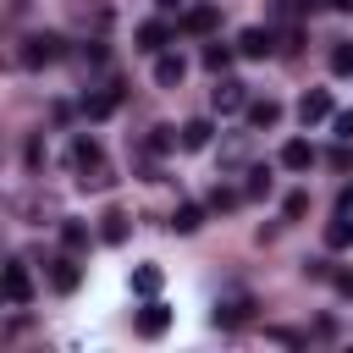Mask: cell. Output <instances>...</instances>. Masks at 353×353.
Masks as SVG:
<instances>
[{"label":"cell","instance_id":"16","mask_svg":"<svg viewBox=\"0 0 353 353\" xmlns=\"http://www.w3.org/2000/svg\"><path fill=\"white\" fill-rule=\"evenodd\" d=\"M99 160H105V154H99L94 138H77V143H72V165H77V171H88V165H99Z\"/></svg>","mask_w":353,"mask_h":353},{"label":"cell","instance_id":"10","mask_svg":"<svg viewBox=\"0 0 353 353\" xmlns=\"http://www.w3.org/2000/svg\"><path fill=\"white\" fill-rule=\"evenodd\" d=\"M215 22H221L215 6H188V11H182V33H210Z\"/></svg>","mask_w":353,"mask_h":353},{"label":"cell","instance_id":"14","mask_svg":"<svg viewBox=\"0 0 353 353\" xmlns=\"http://www.w3.org/2000/svg\"><path fill=\"white\" fill-rule=\"evenodd\" d=\"M248 121H254V127H276V121H281V105H276V99H248Z\"/></svg>","mask_w":353,"mask_h":353},{"label":"cell","instance_id":"2","mask_svg":"<svg viewBox=\"0 0 353 353\" xmlns=\"http://www.w3.org/2000/svg\"><path fill=\"white\" fill-rule=\"evenodd\" d=\"M210 105H215L221 116H232V110H248V88H243L237 77H221V83L210 88Z\"/></svg>","mask_w":353,"mask_h":353},{"label":"cell","instance_id":"25","mask_svg":"<svg viewBox=\"0 0 353 353\" xmlns=\"http://www.w3.org/2000/svg\"><path fill=\"white\" fill-rule=\"evenodd\" d=\"M325 160H331V165H336V171H353V149H347V138H342V143H336V149H331V154H325Z\"/></svg>","mask_w":353,"mask_h":353},{"label":"cell","instance_id":"11","mask_svg":"<svg viewBox=\"0 0 353 353\" xmlns=\"http://www.w3.org/2000/svg\"><path fill=\"white\" fill-rule=\"evenodd\" d=\"M165 39H171V28H165L160 17L138 28V50H143V55H160V50H165Z\"/></svg>","mask_w":353,"mask_h":353},{"label":"cell","instance_id":"3","mask_svg":"<svg viewBox=\"0 0 353 353\" xmlns=\"http://www.w3.org/2000/svg\"><path fill=\"white\" fill-rule=\"evenodd\" d=\"M248 314H254V298H248V292H226V298H215V325L232 331V325H243Z\"/></svg>","mask_w":353,"mask_h":353},{"label":"cell","instance_id":"27","mask_svg":"<svg viewBox=\"0 0 353 353\" xmlns=\"http://www.w3.org/2000/svg\"><path fill=\"white\" fill-rule=\"evenodd\" d=\"M171 143H176V132H171V127H154V138H149V149H160V154H165Z\"/></svg>","mask_w":353,"mask_h":353},{"label":"cell","instance_id":"13","mask_svg":"<svg viewBox=\"0 0 353 353\" xmlns=\"http://www.w3.org/2000/svg\"><path fill=\"white\" fill-rule=\"evenodd\" d=\"M281 165H287V171H309V165H314V149H309L303 138H292V143H281Z\"/></svg>","mask_w":353,"mask_h":353},{"label":"cell","instance_id":"32","mask_svg":"<svg viewBox=\"0 0 353 353\" xmlns=\"http://www.w3.org/2000/svg\"><path fill=\"white\" fill-rule=\"evenodd\" d=\"M336 210H342V215H353V182H347V188L336 193Z\"/></svg>","mask_w":353,"mask_h":353},{"label":"cell","instance_id":"17","mask_svg":"<svg viewBox=\"0 0 353 353\" xmlns=\"http://www.w3.org/2000/svg\"><path fill=\"white\" fill-rule=\"evenodd\" d=\"M132 292L154 298V292H160V270H154V265H138V270H132Z\"/></svg>","mask_w":353,"mask_h":353},{"label":"cell","instance_id":"1","mask_svg":"<svg viewBox=\"0 0 353 353\" xmlns=\"http://www.w3.org/2000/svg\"><path fill=\"white\" fill-rule=\"evenodd\" d=\"M61 55H66V39H61V33H28L22 50H17L22 66H55Z\"/></svg>","mask_w":353,"mask_h":353},{"label":"cell","instance_id":"12","mask_svg":"<svg viewBox=\"0 0 353 353\" xmlns=\"http://www.w3.org/2000/svg\"><path fill=\"white\" fill-rule=\"evenodd\" d=\"M182 72H188V61H182V55H154V83H160V88H176V83H182Z\"/></svg>","mask_w":353,"mask_h":353},{"label":"cell","instance_id":"28","mask_svg":"<svg viewBox=\"0 0 353 353\" xmlns=\"http://www.w3.org/2000/svg\"><path fill=\"white\" fill-rule=\"evenodd\" d=\"M232 204H237L232 188H215V193H210V210H232Z\"/></svg>","mask_w":353,"mask_h":353},{"label":"cell","instance_id":"22","mask_svg":"<svg viewBox=\"0 0 353 353\" xmlns=\"http://www.w3.org/2000/svg\"><path fill=\"white\" fill-rule=\"evenodd\" d=\"M325 243H331V248H347V243H353V221H331V226H325Z\"/></svg>","mask_w":353,"mask_h":353},{"label":"cell","instance_id":"29","mask_svg":"<svg viewBox=\"0 0 353 353\" xmlns=\"http://www.w3.org/2000/svg\"><path fill=\"white\" fill-rule=\"evenodd\" d=\"M248 193H254V199L270 193V176H265V171H248Z\"/></svg>","mask_w":353,"mask_h":353},{"label":"cell","instance_id":"35","mask_svg":"<svg viewBox=\"0 0 353 353\" xmlns=\"http://www.w3.org/2000/svg\"><path fill=\"white\" fill-rule=\"evenodd\" d=\"M160 6H165V11H176V6H182V0H160Z\"/></svg>","mask_w":353,"mask_h":353},{"label":"cell","instance_id":"26","mask_svg":"<svg viewBox=\"0 0 353 353\" xmlns=\"http://www.w3.org/2000/svg\"><path fill=\"white\" fill-rule=\"evenodd\" d=\"M281 210H287V221H298V215L309 210V193H287V204H281Z\"/></svg>","mask_w":353,"mask_h":353},{"label":"cell","instance_id":"21","mask_svg":"<svg viewBox=\"0 0 353 353\" xmlns=\"http://www.w3.org/2000/svg\"><path fill=\"white\" fill-rule=\"evenodd\" d=\"M61 243H66L72 254H77V248H88V226H83V221H66V226H61Z\"/></svg>","mask_w":353,"mask_h":353},{"label":"cell","instance_id":"34","mask_svg":"<svg viewBox=\"0 0 353 353\" xmlns=\"http://www.w3.org/2000/svg\"><path fill=\"white\" fill-rule=\"evenodd\" d=\"M331 6H336V11H353V0H331Z\"/></svg>","mask_w":353,"mask_h":353},{"label":"cell","instance_id":"20","mask_svg":"<svg viewBox=\"0 0 353 353\" xmlns=\"http://www.w3.org/2000/svg\"><path fill=\"white\" fill-rule=\"evenodd\" d=\"M77 182H83V188H94V193H99V188H110V165H105V160H99V165H88V171H77Z\"/></svg>","mask_w":353,"mask_h":353},{"label":"cell","instance_id":"24","mask_svg":"<svg viewBox=\"0 0 353 353\" xmlns=\"http://www.w3.org/2000/svg\"><path fill=\"white\" fill-rule=\"evenodd\" d=\"M204 66H210V72H226V66H232V50H226V44H210V50H204Z\"/></svg>","mask_w":353,"mask_h":353},{"label":"cell","instance_id":"23","mask_svg":"<svg viewBox=\"0 0 353 353\" xmlns=\"http://www.w3.org/2000/svg\"><path fill=\"white\" fill-rule=\"evenodd\" d=\"M331 72L336 77H353V44H336L331 50Z\"/></svg>","mask_w":353,"mask_h":353},{"label":"cell","instance_id":"18","mask_svg":"<svg viewBox=\"0 0 353 353\" xmlns=\"http://www.w3.org/2000/svg\"><path fill=\"white\" fill-rule=\"evenodd\" d=\"M210 132H215L210 121H188V127H182V149H204V143H210Z\"/></svg>","mask_w":353,"mask_h":353},{"label":"cell","instance_id":"15","mask_svg":"<svg viewBox=\"0 0 353 353\" xmlns=\"http://www.w3.org/2000/svg\"><path fill=\"white\" fill-rule=\"evenodd\" d=\"M199 226H204V210H199V204H176L171 232H182V237H188V232H199Z\"/></svg>","mask_w":353,"mask_h":353},{"label":"cell","instance_id":"4","mask_svg":"<svg viewBox=\"0 0 353 353\" xmlns=\"http://www.w3.org/2000/svg\"><path fill=\"white\" fill-rule=\"evenodd\" d=\"M28 298H33V281H28V265H22V259H11V265H6V303H11V309H22Z\"/></svg>","mask_w":353,"mask_h":353},{"label":"cell","instance_id":"7","mask_svg":"<svg viewBox=\"0 0 353 353\" xmlns=\"http://www.w3.org/2000/svg\"><path fill=\"white\" fill-rule=\"evenodd\" d=\"M165 325H171V309H165L160 298H149V303L138 309V336H160Z\"/></svg>","mask_w":353,"mask_h":353},{"label":"cell","instance_id":"5","mask_svg":"<svg viewBox=\"0 0 353 353\" xmlns=\"http://www.w3.org/2000/svg\"><path fill=\"white\" fill-rule=\"evenodd\" d=\"M325 116H331V94H325V88H309V94L298 99V121L314 127V121H325Z\"/></svg>","mask_w":353,"mask_h":353},{"label":"cell","instance_id":"30","mask_svg":"<svg viewBox=\"0 0 353 353\" xmlns=\"http://www.w3.org/2000/svg\"><path fill=\"white\" fill-rule=\"evenodd\" d=\"M331 287H336V292H347V298H353V270H331Z\"/></svg>","mask_w":353,"mask_h":353},{"label":"cell","instance_id":"31","mask_svg":"<svg viewBox=\"0 0 353 353\" xmlns=\"http://www.w3.org/2000/svg\"><path fill=\"white\" fill-rule=\"evenodd\" d=\"M336 138H347V143H353V110H342V116H336Z\"/></svg>","mask_w":353,"mask_h":353},{"label":"cell","instance_id":"8","mask_svg":"<svg viewBox=\"0 0 353 353\" xmlns=\"http://www.w3.org/2000/svg\"><path fill=\"white\" fill-rule=\"evenodd\" d=\"M237 50H243L248 61H265V55L276 50V39H270V28H243V39H237Z\"/></svg>","mask_w":353,"mask_h":353},{"label":"cell","instance_id":"19","mask_svg":"<svg viewBox=\"0 0 353 353\" xmlns=\"http://www.w3.org/2000/svg\"><path fill=\"white\" fill-rule=\"evenodd\" d=\"M99 237H105V243H127V215H121V210H110V215H105V226H99Z\"/></svg>","mask_w":353,"mask_h":353},{"label":"cell","instance_id":"6","mask_svg":"<svg viewBox=\"0 0 353 353\" xmlns=\"http://www.w3.org/2000/svg\"><path fill=\"white\" fill-rule=\"evenodd\" d=\"M50 281H55V292H77V281H83V270H77V259H72V248H66L61 259H50Z\"/></svg>","mask_w":353,"mask_h":353},{"label":"cell","instance_id":"33","mask_svg":"<svg viewBox=\"0 0 353 353\" xmlns=\"http://www.w3.org/2000/svg\"><path fill=\"white\" fill-rule=\"evenodd\" d=\"M298 11H303L298 0H276V17H298Z\"/></svg>","mask_w":353,"mask_h":353},{"label":"cell","instance_id":"9","mask_svg":"<svg viewBox=\"0 0 353 353\" xmlns=\"http://www.w3.org/2000/svg\"><path fill=\"white\" fill-rule=\"evenodd\" d=\"M116 105H121V94H116V88H99V94H83V116H88V121H105V116H110Z\"/></svg>","mask_w":353,"mask_h":353}]
</instances>
